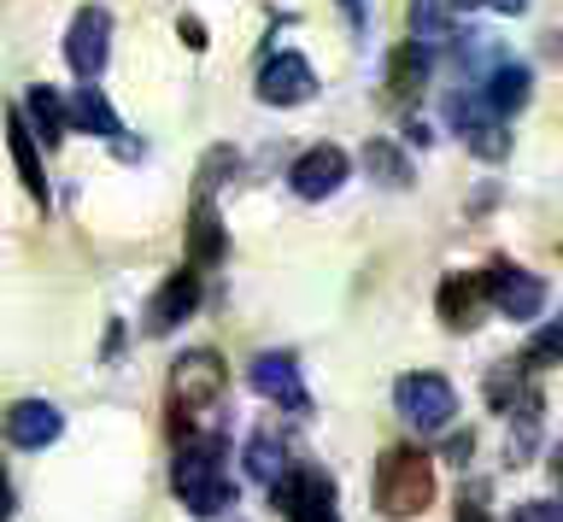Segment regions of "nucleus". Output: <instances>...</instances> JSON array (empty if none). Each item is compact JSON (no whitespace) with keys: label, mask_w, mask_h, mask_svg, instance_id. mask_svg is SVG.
I'll return each instance as SVG.
<instances>
[{"label":"nucleus","mask_w":563,"mask_h":522,"mask_svg":"<svg viewBox=\"0 0 563 522\" xmlns=\"http://www.w3.org/2000/svg\"><path fill=\"white\" fill-rule=\"evenodd\" d=\"M276 511L288 522H341V504H334V476L317 464H294V476L276 487Z\"/></svg>","instance_id":"7"},{"label":"nucleus","mask_w":563,"mask_h":522,"mask_svg":"<svg viewBox=\"0 0 563 522\" xmlns=\"http://www.w3.org/2000/svg\"><path fill=\"white\" fill-rule=\"evenodd\" d=\"M223 258H229V230H223L218 206L194 200V212H188V265L206 276L211 265H223Z\"/></svg>","instance_id":"17"},{"label":"nucleus","mask_w":563,"mask_h":522,"mask_svg":"<svg viewBox=\"0 0 563 522\" xmlns=\"http://www.w3.org/2000/svg\"><path fill=\"white\" fill-rule=\"evenodd\" d=\"M223 376L229 370L211 346H194V353L176 358V370H170V434L176 441L211 429V417L223 411V388H229Z\"/></svg>","instance_id":"2"},{"label":"nucleus","mask_w":563,"mask_h":522,"mask_svg":"<svg viewBox=\"0 0 563 522\" xmlns=\"http://www.w3.org/2000/svg\"><path fill=\"white\" fill-rule=\"evenodd\" d=\"M457 522H487L482 504H457Z\"/></svg>","instance_id":"31"},{"label":"nucleus","mask_w":563,"mask_h":522,"mask_svg":"<svg viewBox=\"0 0 563 522\" xmlns=\"http://www.w3.org/2000/svg\"><path fill=\"white\" fill-rule=\"evenodd\" d=\"M70 130L100 135V142L123 147V118L112 112V100L100 95V82H77V95H70Z\"/></svg>","instance_id":"19"},{"label":"nucleus","mask_w":563,"mask_h":522,"mask_svg":"<svg viewBox=\"0 0 563 522\" xmlns=\"http://www.w3.org/2000/svg\"><path fill=\"white\" fill-rule=\"evenodd\" d=\"M112 59V12L106 7H77L65 24V65L77 82H95Z\"/></svg>","instance_id":"6"},{"label":"nucleus","mask_w":563,"mask_h":522,"mask_svg":"<svg viewBox=\"0 0 563 522\" xmlns=\"http://www.w3.org/2000/svg\"><path fill=\"white\" fill-rule=\"evenodd\" d=\"M176 30H183V42L194 47V54H206V24L194 19V12H183V19H176Z\"/></svg>","instance_id":"28"},{"label":"nucleus","mask_w":563,"mask_h":522,"mask_svg":"<svg viewBox=\"0 0 563 522\" xmlns=\"http://www.w3.org/2000/svg\"><path fill=\"white\" fill-rule=\"evenodd\" d=\"M429 71H434V47L399 42L394 54H387V100H417L429 89Z\"/></svg>","instance_id":"18"},{"label":"nucleus","mask_w":563,"mask_h":522,"mask_svg":"<svg viewBox=\"0 0 563 522\" xmlns=\"http://www.w3.org/2000/svg\"><path fill=\"white\" fill-rule=\"evenodd\" d=\"M452 12H505V19H522L528 0H446Z\"/></svg>","instance_id":"26"},{"label":"nucleus","mask_w":563,"mask_h":522,"mask_svg":"<svg viewBox=\"0 0 563 522\" xmlns=\"http://www.w3.org/2000/svg\"><path fill=\"white\" fill-rule=\"evenodd\" d=\"M452 36H464V30H452V7H440V0H411V42L440 47Z\"/></svg>","instance_id":"23"},{"label":"nucleus","mask_w":563,"mask_h":522,"mask_svg":"<svg viewBox=\"0 0 563 522\" xmlns=\"http://www.w3.org/2000/svg\"><path fill=\"white\" fill-rule=\"evenodd\" d=\"M235 147H211L206 153V159H200V182H194V200H211V195H218V182H229V177H235Z\"/></svg>","instance_id":"24"},{"label":"nucleus","mask_w":563,"mask_h":522,"mask_svg":"<svg viewBox=\"0 0 563 522\" xmlns=\"http://www.w3.org/2000/svg\"><path fill=\"white\" fill-rule=\"evenodd\" d=\"M246 476H253L258 487H276L294 476V464H288V441H282V434L264 423V429H253V441H246Z\"/></svg>","instance_id":"20"},{"label":"nucleus","mask_w":563,"mask_h":522,"mask_svg":"<svg viewBox=\"0 0 563 522\" xmlns=\"http://www.w3.org/2000/svg\"><path fill=\"white\" fill-rule=\"evenodd\" d=\"M440 112H446V124L457 130V142H464L475 159L499 165L505 153H510V130H505V118L482 100V89H452Z\"/></svg>","instance_id":"5"},{"label":"nucleus","mask_w":563,"mask_h":522,"mask_svg":"<svg viewBox=\"0 0 563 522\" xmlns=\"http://www.w3.org/2000/svg\"><path fill=\"white\" fill-rule=\"evenodd\" d=\"M346 177H352V159H346V147H334V142H317V147H306L299 159L288 165V188L299 200H334L346 188Z\"/></svg>","instance_id":"10"},{"label":"nucleus","mask_w":563,"mask_h":522,"mask_svg":"<svg viewBox=\"0 0 563 522\" xmlns=\"http://www.w3.org/2000/svg\"><path fill=\"white\" fill-rule=\"evenodd\" d=\"M475 82H482V100H487L499 118H517V112L528 107V95H534V71H528L522 59H510V54H499Z\"/></svg>","instance_id":"16"},{"label":"nucleus","mask_w":563,"mask_h":522,"mask_svg":"<svg viewBox=\"0 0 563 522\" xmlns=\"http://www.w3.org/2000/svg\"><path fill=\"white\" fill-rule=\"evenodd\" d=\"M341 12H346V24L358 30V36L369 30V0H341Z\"/></svg>","instance_id":"29"},{"label":"nucleus","mask_w":563,"mask_h":522,"mask_svg":"<svg viewBox=\"0 0 563 522\" xmlns=\"http://www.w3.org/2000/svg\"><path fill=\"white\" fill-rule=\"evenodd\" d=\"M246 381H253V393H264L271 406L282 411H311V393H306V376H299V358L294 353H253L246 364Z\"/></svg>","instance_id":"12"},{"label":"nucleus","mask_w":563,"mask_h":522,"mask_svg":"<svg viewBox=\"0 0 563 522\" xmlns=\"http://www.w3.org/2000/svg\"><path fill=\"white\" fill-rule=\"evenodd\" d=\"M170 493L188 504L194 517H223L235 504V476H229V441L218 429H200L188 441H176V464H170Z\"/></svg>","instance_id":"1"},{"label":"nucleus","mask_w":563,"mask_h":522,"mask_svg":"<svg viewBox=\"0 0 563 522\" xmlns=\"http://www.w3.org/2000/svg\"><path fill=\"white\" fill-rule=\"evenodd\" d=\"M376 517L387 522H411L434 504V458L411 441H394L376 458Z\"/></svg>","instance_id":"3"},{"label":"nucleus","mask_w":563,"mask_h":522,"mask_svg":"<svg viewBox=\"0 0 563 522\" xmlns=\"http://www.w3.org/2000/svg\"><path fill=\"white\" fill-rule=\"evenodd\" d=\"M394 411L417 434H446L452 417H457V388L440 370H405L394 381Z\"/></svg>","instance_id":"4"},{"label":"nucleus","mask_w":563,"mask_h":522,"mask_svg":"<svg viewBox=\"0 0 563 522\" xmlns=\"http://www.w3.org/2000/svg\"><path fill=\"white\" fill-rule=\"evenodd\" d=\"M65 434V411L53 399H12L7 406V441L18 452H47Z\"/></svg>","instance_id":"14"},{"label":"nucleus","mask_w":563,"mask_h":522,"mask_svg":"<svg viewBox=\"0 0 563 522\" xmlns=\"http://www.w3.org/2000/svg\"><path fill=\"white\" fill-rule=\"evenodd\" d=\"M364 177L382 188H411V159L399 153V142L376 135V142H364Z\"/></svg>","instance_id":"22"},{"label":"nucleus","mask_w":563,"mask_h":522,"mask_svg":"<svg viewBox=\"0 0 563 522\" xmlns=\"http://www.w3.org/2000/svg\"><path fill=\"white\" fill-rule=\"evenodd\" d=\"M42 135H35V124L24 118V107H12L7 112V153H12V170H18V182H24V195L35 206H47V165H42Z\"/></svg>","instance_id":"15"},{"label":"nucleus","mask_w":563,"mask_h":522,"mask_svg":"<svg viewBox=\"0 0 563 522\" xmlns=\"http://www.w3.org/2000/svg\"><path fill=\"white\" fill-rule=\"evenodd\" d=\"M552 481H558V499H563V441L552 446Z\"/></svg>","instance_id":"30"},{"label":"nucleus","mask_w":563,"mask_h":522,"mask_svg":"<svg viewBox=\"0 0 563 522\" xmlns=\"http://www.w3.org/2000/svg\"><path fill=\"white\" fill-rule=\"evenodd\" d=\"M487 276V293H493V311L510 323H534L545 311V282L534 270H522L517 258H493V265L482 270Z\"/></svg>","instance_id":"8"},{"label":"nucleus","mask_w":563,"mask_h":522,"mask_svg":"<svg viewBox=\"0 0 563 522\" xmlns=\"http://www.w3.org/2000/svg\"><path fill=\"white\" fill-rule=\"evenodd\" d=\"M493 311V293H487V276L482 270H452V276H440V288H434V318L452 329V335H470L475 323H482Z\"/></svg>","instance_id":"9"},{"label":"nucleus","mask_w":563,"mask_h":522,"mask_svg":"<svg viewBox=\"0 0 563 522\" xmlns=\"http://www.w3.org/2000/svg\"><path fill=\"white\" fill-rule=\"evenodd\" d=\"M24 118L35 124V135H42V147H59L70 135V100H59V89H47V82H35L24 95Z\"/></svg>","instance_id":"21"},{"label":"nucleus","mask_w":563,"mask_h":522,"mask_svg":"<svg viewBox=\"0 0 563 522\" xmlns=\"http://www.w3.org/2000/svg\"><path fill=\"white\" fill-rule=\"evenodd\" d=\"M558 358H563V318L545 323V329H534V341L522 346V364H528V370H545V364H558Z\"/></svg>","instance_id":"25"},{"label":"nucleus","mask_w":563,"mask_h":522,"mask_svg":"<svg viewBox=\"0 0 563 522\" xmlns=\"http://www.w3.org/2000/svg\"><path fill=\"white\" fill-rule=\"evenodd\" d=\"M264 107H306V100H317V71L306 54H271L258 65V89H253Z\"/></svg>","instance_id":"11"},{"label":"nucleus","mask_w":563,"mask_h":522,"mask_svg":"<svg viewBox=\"0 0 563 522\" xmlns=\"http://www.w3.org/2000/svg\"><path fill=\"white\" fill-rule=\"evenodd\" d=\"M510 522H563V499H534V504H517Z\"/></svg>","instance_id":"27"},{"label":"nucleus","mask_w":563,"mask_h":522,"mask_svg":"<svg viewBox=\"0 0 563 522\" xmlns=\"http://www.w3.org/2000/svg\"><path fill=\"white\" fill-rule=\"evenodd\" d=\"M200 293H206V282H200V270H194V265L170 270L165 282L153 288V300H147V335H170V329H183L194 311H200Z\"/></svg>","instance_id":"13"}]
</instances>
